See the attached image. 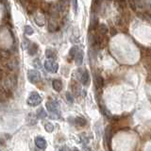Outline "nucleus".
<instances>
[{
	"label": "nucleus",
	"instance_id": "obj_1",
	"mask_svg": "<svg viewBox=\"0 0 151 151\" xmlns=\"http://www.w3.org/2000/svg\"><path fill=\"white\" fill-rule=\"evenodd\" d=\"M42 101V96L36 92H31L29 93V96H28L27 99V105L30 106V107H36V106L39 105V104H41Z\"/></svg>",
	"mask_w": 151,
	"mask_h": 151
},
{
	"label": "nucleus",
	"instance_id": "obj_2",
	"mask_svg": "<svg viewBox=\"0 0 151 151\" xmlns=\"http://www.w3.org/2000/svg\"><path fill=\"white\" fill-rule=\"evenodd\" d=\"M16 84H17V79L14 75H9L4 80L5 89L8 90L9 92H12V90L16 87Z\"/></svg>",
	"mask_w": 151,
	"mask_h": 151
},
{
	"label": "nucleus",
	"instance_id": "obj_3",
	"mask_svg": "<svg viewBox=\"0 0 151 151\" xmlns=\"http://www.w3.org/2000/svg\"><path fill=\"white\" fill-rule=\"evenodd\" d=\"M46 109L47 111H49V112L52 114V117H54V119H58V117L60 116L59 112V106L57 102L55 101H48L46 102Z\"/></svg>",
	"mask_w": 151,
	"mask_h": 151
},
{
	"label": "nucleus",
	"instance_id": "obj_4",
	"mask_svg": "<svg viewBox=\"0 0 151 151\" xmlns=\"http://www.w3.org/2000/svg\"><path fill=\"white\" fill-rule=\"evenodd\" d=\"M27 78L30 83L35 84L41 80V74L37 70H28L27 71Z\"/></svg>",
	"mask_w": 151,
	"mask_h": 151
},
{
	"label": "nucleus",
	"instance_id": "obj_5",
	"mask_svg": "<svg viewBox=\"0 0 151 151\" xmlns=\"http://www.w3.org/2000/svg\"><path fill=\"white\" fill-rule=\"evenodd\" d=\"M44 65H45V70L48 71L50 73L55 74L58 72V70H59V64L54 60H45Z\"/></svg>",
	"mask_w": 151,
	"mask_h": 151
},
{
	"label": "nucleus",
	"instance_id": "obj_6",
	"mask_svg": "<svg viewBox=\"0 0 151 151\" xmlns=\"http://www.w3.org/2000/svg\"><path fill=\"white\" fill-rule=\"evenodd\" d=\"M59 29V23L57 22L56 17H51L48 21V30L50 32H55Z\"/></svg>",
	"mask_w": 151,
	"mask_h": 151
},
{
	"label": "nucleus",
	"instance_id": "obj_7",
	"mask_svg": "<svg viewBox=\"0 0 151 151\" xmlns=\"http://www.w3.org/2000/svg\"><path fill=\"white\" fill-rule=\"evenodd\" d=\"M111 137H112V130L111 126H108L105 129V136H104V140H105V143H107L109 145H111Z\"/></svg>",
	"mask_w": 151,
	"mask_h": 151
},
{
	"label": "nucleus",
	"instance_id": "obj_8",
	"mask_svg": "<svg viewBox=\"0 0 151 151\" xmlns=\"http://www.w3.org/2000/svg\"><path fill=\"white\" fill-rule=\"evenodd\" d=\"M34 142H35V145L38 148H40L42 150L46 148V141L42 138V137H36Z\"/></svg>",
	"mask_w": 151,
	"mask_h": 151
},
{
	"label": "nucleus",
	"instance_id": "obj_9",
	"mask_svg": "<svg viewBox=\"0 0 151 151\" xmlns=\"http://www.w3.org/2000/svg\"><path fill=\"white\" fill-rule=\"evenodd\" d=\"M52 87H53L56 92H60L63 90V82H61V80L58 78L53 79L52 80Z\"/></svg>",
	"mask_w": 151,
	"mask_h": 151
},
{
	"label": "nucleus",
	"instance_id": "obj_10",
	"mask_svg": "<svg viewBox=\"0 0 151 151\" xmlns=\"http://www.w3.org/2000/svg\"><path fill=\"white\" fill-rule=\"evenodd\" d=\"M89 80H90V76H89L88 71L87 70L82 71L81 75H80V81H81V83L84 85V86H86V85L89 83Z\"/></svg>",
	"mask_w": 151,
	"mask_h": 151
},
{
	"label": "nucleus",
	"instance_id": "obj_11",
	"mask_svg": "<svg viewBox=\"0 0 151 151\" xmlns=\"http://www.w3.org/2000/svg\"><path fill=\"white\" fill-rule=\"evenodd\" d=\"M83 56H84V53L82 50H78V53L75 55L74 59H75V61H76V64L77 65H81L82 63H83Z\"/></svg>",
	"mask_w": 151,
	"mask_h": 151
},
{
	"label": "nucleus",
	"instance_id": "obj_12",
	"mask_svg": "<svg viewBox=\"0 0 151 151\" xmlns=\"http://www.w3.org/2000/svg\"><path fill=\"white\" fill-rule=\"evenodd\" d=\"M136 8L145 9L149 6V0H134Z\"/></svg>",
	"mask_w": 151,
	"mask_h": 151
},
{
	"label": "nucleus",
	"instance_id": "obj_13",
	"mask_svg": "<svg viewBox=\"0 0 151 151\" xmlns=\"http://www.w3.org/2000/svg\"><path fill=\"white\" fill-rule=\"evenodd\" d=\"M38 45L35 44V42H32V44H29V45H28L27 47V52H28V54H29L30 56H34L36 53H37V51H38Z\"/></svg>",
	"mask_w": 151,
	"mask_h": 151
},
{
	"label": "nucleus",
	"instance_id": "obj_14",
	"mask_svg": "<svg viewBox=\"0 0 151 151\" xmlns=\"http://www.w3.org/2000/svg\"><path fill=\"white\" fill-rule=\"evenodd\" d=\"M9 93L11 92L0 86V101H6L9 97Z\"/></svg>",
	"mask_w": 151,
	"mask_h": 151
},
{
	"label": "nucleus",
	"instance_id": "obj_15",
	"mask_svg": "<svg viewBox=\"0 0 151 151\" xmlns=\"http://www.w3.org/2000/svg\"><path fill=\"white\" fill-rule=\"evenodd\" d=\"M97 28H98V31H99L98 33L102 36H106L109 33V28L105 24H100L99 27H97Z\"/></svg>",
	"mask_w": 151,
	"mask_h": 151
},
{
	"label": "nucleus",
	"instance_id": "obj_16",
	"mask_svg": "<svg viewBox=\"0 0 151 151\" xmlns=\"http://www.w3.org/2000/svg\"><path fill=\"white\" fill-rule=\"evenodd\" d=\"M94 82H96V87L97 90H100L103 87V78H101V76L96 75V78H94Z\"/></svg>",
	"mask_w": 151,
	"mask_h": 151
},
{
	"label": "nucleus",
	"instance_id": "obj_17",
	"mask_svg": "<svg viewBox=\"0 0 151 151\" xmlns=\"http://www.w3.org/2000/svg\"><path fill=\"white\" fill-rule=\"evenodd\" d=\"M74 121H75V124L77 126H78V127H84L85 125L87 124V120L85 119L84 117H80V116L76 117Z\"/></svg>",
	"mask_w": 151,
	"mask_h": 151
},
{
	"label": "nucleus",
	"instance_id": "obj_18",
	"mask_svg": "<svg viewBox=\"0 0 151 151\" xmlns=\"http://www.w3.org/2000/svg\"><path fill=\"white\" fill-rule=\"evenodd\" d=\"M97 27H98V18L93 14V16L91 18V24H90V28L94 30V29H96Z\"/></svg>",
	"mask_w": 151,
	"mask_h": 151
},
{
	"label": "nucleus",
	"instance_id": "obj_19",
	"mask_svg": "<svg viewBox=\"0 0 151 151\" xmlns=\"http://www.w3.org/2000/svg\"><path fill=\"white\" fill-rule=\"evenodd\" d=\"M0 58L4 60H8L11 58V52L5 49H1L0 50Z\"/></svg>",
	"mask_w": 151,
	"mask_h": 151
},
{
	"label": "nucleus",
	"instance_id": "obj_20",
	"mask_svg": "<svg viewBox=\"0 0 151 151\" xmlns=\"http://www.w3.org/2000/svg\"><path fill=\"white\" fill-rule=\"evenodd\" d=\"M36 116L37 118H40V119H45V118L47 117V113L44 108H40L36 112Z\"/></svg>",
	"mask_w": 151,
	"mask_h": 151
},
{
	"label": "nucleus",
	"instance_id": "obj_21",
	"mask_svg": "<svg viewBox=\"0 0 151 151\" xmlns=\"http://www.w3.org/2000/svg\"><path fill=\"white\" fill-rule=\"evenodd\" d=\"M27 11L28 14H32L33 12H35L37 11V5L30 2L29 4H28V6L27 7Z\"/></svg>",
	"mask_w": 151,
	"mask_h": 151
},
{
	"label": "nucleus",
	"instance_id": "obj_22",
	"mask_svg": "<svg viewBox=\"0 0 151 151\" xmlns=\"http://www.w3.org/2000/svg\"><path fill=\"white\" fill-rule=\"evenodd\" d=\"M45 56H46V58L47 59H49V60H55L56 59V52L53 51L52 49H46L45 50Z\"/></svg>",
	"mask_w": 151,
	"mask_h": 151
},
{
	"label": "nucleus",
	"instance_id": "obj_23",
	"mask_svg": "<svg viewBox=\"0 0 151 151\" xmlns=\"http://www.w3.org/2000/svg\"><path fill=\"white\" fill-rule=\"evenodd\" d=\"M41 9H42L44 12H48L50 11V9H51V5L49 3H47L45 1H42L41 3Z\"/></svg>",
	"mask_w": 151,
	"mask_h": 151
},
{
	"label": "nucleus",
	"instance_id": "obj_24",
	"mask_svg": "<svg viewBox=\"0 0 151 151\" xmlns=\"http://www.w3.org/2000/svg\"><path fill=\"white\" fill-rule=\"evenodd\" d=\"M44 127H45V129L47 132H52L54 130V125L52 124V123H50V122H45Z\"/></svg>",
	"mask_w": 151,
	"mask_h": 151
},
{
	"label": "nucleus",
	"instance_id": "obj_25",
	"mask_svg": "<svg viewBox=\"0 0 151 151\" xmlns=\"http://www.w3.org/2000/svg\"><path fill=\"white\" fill-rule=\"evenodd\" d=\"M79 49H78V45H74L72 48L70 49V51H69V56L71 57V58H74L75 57V55L78 53V51Z\"/></svg>",
	"mask_w": 151,
	"mask_h": 151
},
{
	"label": "nucleus",
	"instance_id": "obj_26",
	"mask_svg": "<svg viewBox=\"0 0 151 151\" xmlns=\"http://www.w3.org/2000/svg\"><path fill=\"white\" fill-rule=\"evenodd\" d=\"M24 30H25V33L27 35H32L34 33V29L30 26H26L24 27Z\"/></svg>",
	"mask_w": 151,
	"mask_h": 151
},
{
	"label": "nucleus",
	"instance_id": "obj_27",
	"mask_svg": "<svg viewBox=\"0 0 151 151\" xmlns=\"http://www.w3.org/2000/svg\"><path fill=\"white\" fill-rule=\"evenodd\" d=\"M100 110H101V112H102L105 116H107V117H111V112L109 111V110H108V109H107L105 106L101 105V106H100Z\"/></svg>",
	"mask_w": 151,
	"mask_h": 151
},
{
	"label": "nucleus",
	"instance_id": "obj_28",
	"mask_svg": "<svg viewBox=\"0 0 151 151\" xmlns=\"http://www.w3.org/2000/svg\"><path fill=\"white\" fill-rule=\"evenodd\" d=\"M117 1V4L119 5V7H120V9H126V7H127V0H116Z\"/></svg>",
	"mask_w": 151,
	"mask_h": 151
},
{
	"label": "nucleus",
	"instance_id": "obj_29",
	"mask_svg": "<svg viewBox=\"0 0 151 151\" xmlns=\"http://www.w3.org/2000/svg\"><path fill=\"white\" fill-rule=\"evenodd\" d=\"M66 99H67V102L69 103V104H73L74 103V97H73V96L70 93H66Z\"/></svg>",
	"mask_w": 151,
	"mask_h": 151
},
{
	"label": "nucleus",
	"instance_id": "obj_30",
	"mask_svg": "<svg viewBox=\"0 0 151 151\" xmlns=\"http://www.w3.org/2000/svg\"><path fill=\"white\" fill-rule=\"evenodd\" d=\"M33 66H34L35 68H38L40 69L41 68V60L39 59H35L34 60H33Z\"/></svg>",
	"mask_w": 151,
	"mask_h": 151
},
{
	"label": "nucleus",
	"instance_id": "obj_31",
	"mask_svg": "<svg viewBox=\"0 0 151 151\" xmlns=\"http://www.w3.org/2000/svg\"><path fill=\"white\" fill-rule=\"evenodd\" d=\"M29 41H28L27 39H24V42L22 44V48L23 49H27V47H28V45H29Z\"/></svg>",
	"mask_w": 151,
	"mask_h": 151
},
{
	"label": "nucleus",
	"instance_id": "obj_32",
	"mask_svg": "<svg viewBox=\"0 0 151 151\" xmlns=\"http://www.w3.org/2000/svg\"><path fill=\"white\" fill-rule=\"evenodd\" d=\"M129 7L131 8L132 11L136 12L137 8H136V5H135V3H134V0H129Z\"/></svg>",
	"mask_w": 151,
	"mask_h": 151
},
{
	"label": "nucleus",
	"instance_id": "obj_33",
	"mask_svg": "<svg viewBox=\"0 0 151 151\" xmlns=\"http://www.w3.org/2000/svg\"><path fill=\"white\" fill-rule=\"evenodd\" d=\"M73 2V8H74V12L77 13L78 12V0H72Z\"/></svg>",
	"mask_w": 151,
	"mask_h": 151
},
{
	"label": "nucleus",
	"instance_id": "obj_34",
	"mask_svg": "<svg viewBox=\"0 0 151 151\" xmlns=\"http://www.w3.org/2000/svg\"><path fill=\"white\" fill-rule=\"evenodd\" d=\"M111 36H115V35H116V33H117V32H116V30L114 29V28H111Z\"/></svg>",
	"mask_w": 151,
	"mask_h": 151
},
{
	"label": "nucleus",
	"instance_id": "obj_35",
	"mask_svg": "<svg viewBox=\"0 0 151 151\" xmlns=\"http://www.w3.org/2000/svg\"><path fill=\"white\" fill-rule=\"evenodd\" d=\"M83 150L84 151H92L91 148L88 147V146H86V145H83Z\"/></svg>",
	"mask_w": 151,
	"mask_h": 151
},
{
	"label": "nucleus",
	"instance_id": "obj_36",
	"mask_svg": "<svg viewBox=\"0 0 151 151\" xmlns=\"http://www.w3.org/2000/svg\"><path fill=\"white\" fill-rule=\"evenodd\" d=\"M60 151H65V147H63V148H60Z\"/></svg>",
	"mask_w": 151,
	"mask_h": 151
},
{
	"label": "nucleus",
	"instance_id": "obj_37",
	"mask_svg": "<svg viewBox=\"0 0 151 151\" xmlns=\"http://www.w3.org/2000/svg\"><path fill=\"white\" fill-rule=\"evenodd\" d=\"M73 151H79L78 149H77V148H74V150Z\"/></svg>",
	"mask_w": 151,
	"mask_h": 151
},
{
	"label": "nucleus",
	"instance_id": "obj_38",
	"mask_svg": "<svg viewBox=\"0 0 151 151\" xmlns=\"http://www.w3.org/2000/svg\"><path fill=\"white\" fill-rule=\"evenodd\" d=\"M34 151H42V149H41V150H38V149H35Z\"/></svg>",
	"mask_w": 151,
	"mask_h": 151
}]
</instances>
